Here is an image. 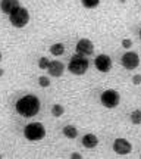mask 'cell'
<instances>
[{
  "label": "cell",
  "instance_id": "cell-1",
  "mask_svg": "<svg viewBox=\"0 0 141 159\" xmlns=\"http://www.w3.org/2000/svg\"><path fill=\"white\" fill-rule=\"evenodd\" d=\"M40 108H41V102L34 94H27L16 102V112L25 118H31L37 115L40 112Z\"/></svg>",
  "mask_w": 141,
  "mask_h": 159
},
{
  "label": "cell",
  "instance_id": "cell-2",
  "mask_svg": "<svg viewBox=\"0 0 141 159\" xmlns=\"http://www.w3.org/2000/svg\"><path fill=\"white\" fill-rule=\"evenodd\" d=\"M24 136L29 142H40V140H43L46 137V128L40 122H31V124L25 127Z\"/></svg>",
  "mask_w": 141,
  "mask_h": 159
},
{
  "label": "cell",
  "instance_id": "cell-3",
  "mask_svg": "<svg viewBox=\"0 0 141 159\" xmlns=\"http://www.w3.org/2000/svg\"><path fill=\"white\" fill-rule=\"evenodd\" d=\"M88 66H90V62L87 56H82V55H77L73 56L71 61H69L68 69L69 72H72L75 75H82L88 71Z\"/></svg>",
  "mask_w": 141,
  "mask_h": 159
},
{
  "label": "cell",
  "instance_id": "cell-4",
  "mask_svg": "<svg viewBox=\"0 0 141 159\" xmlns=\"http://www.w3.org/2000/svg\"><path fill=\"white\" fill-rule=\"evenodd\" d=\"M9 19H11V24L16 28H22L27 24L29 22V12L25 9V7H18L15 12H12L9 15Z\"/></svg>",
  "mask_w": 141,
  "mask_h": 159
},
{
  "label": "cell",
  "instance_id": "cell-5",
  "mask_svg": "<svg viewBox=\"0 0 141 159\" xmlns=\"http://www.w3.org/2000/svg\"><path fill=\"white\" fill-rule=\"evenodd\" d=\"M100 102L104 108L107 109H113L116 108L121 102V96H119V93L116 90H106L102 93V96H100Z\"/></svg>",
  "mask_w": 141,
  "mask_h": 159
},
{
  "label": "cell",
  "instance_id": "cell-6",
  "mask_svg": "<svg viewBox=\"0 0 141 159\" xmlns=\"http://www.w3.org/2000/svg\"><path fill=\"white\" fill-rule=\"evenodd\" d=\"M140 65V56L137 55L135 52H126L124 56H122V66L128 71H134L138 68Z\"/></svg>",
  "mask_w": 141,
  "mask_h": 159
},
{
  "label": "cell",
  "instance_id": "cell-7",
  "mask_svg": "<svg viewBox=\"0 0 141 159\" xmlns=\"http://www.w3.org/2000/svg\"><path fill=\"white\" fill-rule=\"evenodd\" d=\"M77 53L82 56H90L94 53V44L88 39H81L77 43Z\"/></svg>",
  "mask_w": 141,
  "mask_h": 159
},
{
  "label": "cell",
  "instance_id": "cell-8",
  "mask_svg": "<svg viewBox=\"0 0 141 159\" xmlns=\"http://www.w3.org/2000/svg\"><path fill=\"white\" fill-rule=\"evenodd\" d=\"M113 150L118 155H128L132 150V146L126 139H116L113 142Z\"/></svg>",
  "mask_w": 141,
  "mask_h": 159
},
{
  "label": "cell",
  "instance_id": "cell-9",
  "mask_svg": "<svg viewBox=\"0 0 141 159\" xmlns=\"http://www.w3.org/2000/svg\"><path fill=\"white\" fill-rule=\"evenodd\" d=\"M94 65L100 72H109L112 69V59L107 55H99L94 61Z\"/></svg>",
  "mask_w": 141,
  "mask_h": 159
},
{
  "label": "cell",
  "instance_id": "cell-10",
  "mask_svg": "<svg viewBox=\"0 0 141 159\" xmlns=\"http://www.w3.org/2000/svg\"><path fill=\"white\" fill-rule=\"evenodd\" d=\"M19 6H21L19 0H2L0 2V9L6 15H11L12 12H15Z\"/></svg>",
  "mask_w": 141,
  "mask_h": 159
},
{
  "label": "cell",
  "instance_id": "cell-11",
  "mask_svg": "<svg viewBox=\"0 0 141 159\" xmlns=\"http://www.w3.org/2000/svg\"><path fill=\"white\" fill-rule=\"evenodd\" d=\"M49 74L51 77H60L63 74V71H65V65H63L60 61H50V65H49Z\"/></svg>",
  "mask_w": 141,
  "mask_h": 159
},
{
  "label": "cell",
  "instance_id": "cell-12",
  "mask_svg": "<svg viewBox=\"0 0 141 159\" xmlns=\"http://www.w3.org/2000/svg\"><path fill=\"white\" fill-rule=\"evenodd\" d=\"M82 144H84V148L87 149H93L96 148L97 144H99V139L96 137V134H85L84 137H82Z\"/></svg>",
  "mask_w": 141,
  "mask_h": 159
},
{
  "label": "cell",
  "instance_id": "cell-13",
  "mask_svg": "<svg viewBox=\"0 0 141 159\" xmlns=\"http://www.w3.org/2000/svg\"><path fill=\"white\" fill-rule=\"evenodd\" d=\"M62 133H63V136L68 137V139H75V137H78V130H77V127H73V125H65Z\"/></svg>",
  "mask_w": 141,
  "mask_h": 159
},
{
  "label": "cell",
  "instance_id": "cell-14",
  "mask_svg": "<svg viewBox=\"0 0 141 159\" xmlns=\"http://www.w3.org/2000/svg\"><path fill=\"white\" fill-rule=\"evenodd\" d=\"M50 53L53 56H62L63 53H65V46L62 43H56V44H53L50 47Z\"/></svg>",
  "mask_w": 141,
  "mask_h": 159
},
{
  "label": "cell",
  "instance_id": "cell-15",
  "mask_svg": "<svg viewBox=\"0 0 141 159\" xmlns=\"http://www.w3.org/2000/svg\"><path fill=\"white\" fill-rule=\"evenodd\" d=\"M51 114H53V116H56V118H60L65 114V108H63L62 105H53L51 106Z\"/></svg>",
  "mask_w": 141,
  "mask_h": 159
},
{
  "label": "cell",
  "instance_id": "cell-16",
  "mask_svg": "<svg viewBox=\"0 0 141 159\" xmlns=\"http://www.w3.org/2000/svg\"><path fill=\"white\" fill-rule=\"evenodd\" d=\"M131 122L132 124H141V111L140 109H135L134 112H131Z\"/></svg>",
  "mask_w": 141,
  "mask_h": 159
},
{
  "label": "cell",
  "instance_id": "cell-17",
  "mask_svg": "<svg viewBox=\"0 0 141 159\" xmlns=\"http://www.w3.org/2000/svg\"><path fill=\"white\" fill-rule=\"evenodd\" d=\"M81 3L87 9H96L97 6H99V3H100V0H81Z\"/></svg>",
  "mask_w": 141,
  "mask_h": 159
},
{
  "label": "cell",
  "instance_id": "cell-18",
  "mask_svg": "<svg viewBox=\"0 0 141 159\" xmlns=\"http://www.w3.org/2000/svg\"><path fill=\"white\" fill-rule=\"evenodd\" d=\"M49 65H50V61H49V57H40L38 61V68L40 69H47L49 68Z\"/></svg>",
  "mask_w": 141,
  "mask_h": 159
},
{
  "label": "cell",
  "instance_id": "cell-19",
  "mask_svg": "<svg viewBox=\"0 0 141 159\" xmlns=\"http://www.w3.org/2000/svg\"><path fill=\"white\" fill-rule=\"evenodd\" d=\"M38 84L41 87H49L50 85V78L46 77V75H41V77H38Z\"/></svg>",
  "mask_w": 141,
  "mask_h": 159
},
{
  "label": "cell",
  "instance_id": "cell-20",
  "mask_svg": "<svg viewBox=\"0 0 141 159\" xmlns=\"http://www.w3.org/2000/svg\"><path fill=\"white\" fill-rule=\"evenodd\" d=\"M122 47H124V49H131V47H132V40L124 39L122 40Z\"/></svg>",
  "mask_w": 141,
  "mask_h": 159
},
{
  "label": "cell",
  "instance_id": "cell-21",
  "mask_svg": "<svg viewBox=\"0 0 141 159\" xmlns=\"http://www.w3.org/2000/svg\"><path fill=\"white\" fill-rule=\"evenodd\" d=\"M132 83H134L135 85H140L141 84V75L140 74L134 75V77H132Z\"/></svg>",
  "mask_w": 141,
  "mask_h": 159
},
{
  "label": "cell",
  "instance_id": "cell-22",
  "mask_svg": "<svg viewBox=\"0 0 141 159\" xmlns=\"http://www.w3.org/2000/svg\"><path fill=\"white\" fill-rule=\"evenodd\" d=\"M71 158H72V159H81L82 156H81L79 153H72V155H71Z\"/></svg>",
  "mask_w": 141,
  "mask_h": 159
},
{
  "label": "cell",
  "instance_id": "cell-23",
  "mask_svg": "<svg viewBox=\"0 0 141 159\" xmlns=\"http://www.w3.org/2000/svg\"><path fill=\"white\" fill-rule=\"evenodd\" d=\"M3 74H5V71H3V69H0V77H2Z\"/></svg>",
  "mask_w": 141,
  "mask_h": 159
},
{
  "label": "cell",
  "instance_id": "cell-24",
  "mask_svg": "<svg viewBox=\"0 0 141 159\" xmlns=\"http://www.w3.org/2000/svg\"><path fill=\"white\" fill-rule=\"evenodd\" d=\"M0 61H2V52H0Z\"/></svg>",
  "mask_w": 141,
  "mask_h": 159
},
{
  "label": "cell",
  "instance_id": "cell-25",
  "mask_svg": "<svg viewBox=\"0 0 141 159\" xmlns=\"http://www.w3.org/2000/svg\"><path fill=\"white\" fill-rule=\"evenodd\" d=\"M140 39H141V30H140Z\"/></svg>",
  "mask_w": 141,
  "mask_h": 159
}]
</instances>
